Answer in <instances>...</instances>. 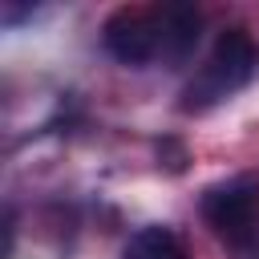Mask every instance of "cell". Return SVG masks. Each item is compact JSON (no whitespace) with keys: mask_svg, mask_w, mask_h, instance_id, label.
<instances>
[{"mask_svg":"<svg viewBox=\"0 0 259 259\" xmlns=\"http://www.w3.org/2000/svg\"><path fill=\"white\" fill-rule=\"evenodd\" d=\"M255 73H259V45H255V36L247 28H227V32H219L214 53H210L202 77L186 89L182 109H206L219 97L251 85Z\"/></svg>","mask_w":259,"mask_h":259,"instance_id":"cell-1","label":"cell"},{"mask_svg":"<svg viewBox=\"0 0 259 259\" xmlns=\"http://www.w3.org/2000/svg\"><path fill=\"white\" fill-rule=\"evenodd\" d=\"M121 259H186V247L170 227H142L130 235Z\"/></svg>","mask_w":259,"mask_h":259,"instance_id":"cell-5","label":"cell"},{"mask_svg":"<svg viewBox=\"0 0 259 259\" xmlns=\"http://www.w3.org/2000/svg\"><path fill=\"white\" fill-rule=\"evenodd\" d=\"M162 154H170V170H182V166H186V154H182V146H178L174 138H162V142H158V158H162Z\"/></svg>","mask_w":259,"mask_h":259,"instance_id":"cell-6","label":"cell"},{"mask_svg":"<svg viewBox=\"0 0 259 259\" xmlns=\"http://www.w3.org/2000/svg\"><path fill=\"white\" fill-rule=\"evenodd\" d=\"M202 214H206V223L227 243L251 239L255 235V214H259V182L243 174V178H231V182L210 186L202 194Z\"/></svg>","mask_w":259,"mask_h":259,"instance_id":"cell-2","label":"cell"},{"mask_svg":"<svg viewBox=\"0 0 259 259\" xmlns=\"http://www.w3.org/2000/svg\"><path fill=\"white\" fill-rule=\"evenodd\" d=\"M231 255H235V259H259V235H251V239H239V243H231Z\"/></svg>","mask_w":259,"mask_h":259,"instance_id":"cell-7","label":"cell"},{"mask_svg":"<svg viewBox=\"0 0 259 259\" xmlns=\"http://www.w3.org/2000/svg\"><path fill=\"white\" fill-rule=\"evenodd\" d=\"M158 24H162V57L186 61L194 53L198 28H202L198 8H190V4H166V8H158Z\"/></svg>","mask_w":259,"mask_h":259,"instance_id":"cell-4","label":"cell"},{"mask_svg":"<svg viewBox=\"0 0 259 259\" xmlns=\"http://www.w3.org/2000/svg\"><path fill=\"white\" fill-rule=\"evenodd\" d=\"M105 49L121 65H146L162 53V24L150 8H117L101 28Z\"/></svg>","mask_w":259,"mask_h":259,"instance_id":"cell-3","label":"cell"}]
</instances>
